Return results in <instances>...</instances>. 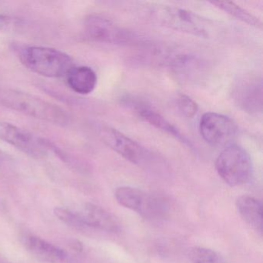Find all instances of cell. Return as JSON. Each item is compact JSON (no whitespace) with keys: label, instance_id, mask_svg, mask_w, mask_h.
<instances>
[{"label":"cell","instance_id":"cell-1","mask_svg":"<svg viewBox=\"0 0 263 263\" xmlns=\"http://www.w3.org/2000/svg\"><path fill=\"white\" fill-rule=\"evenodd\" d=\"M0 104L56 125L66 126L70 123L68 114L59 106L20 90L0 89Z\"/></svg>","mask_w":263,"mask_h":263},{"label":"cell","instance_id":"cell-2","mask_svg":"<svg viewBox=\"0 0 263 263\" xmlns=\"http://www.w3.org/2000/svg\"><path fill=\"white\" fill-rule=\"evenodd\" d=\"M18 56L27 69L45 78H66L70 69L74 67L73 59L67 53L50 47H21Z\"/></svg>","mask_w":263,"mask_h":263},{"label":"cell","instance_id":"cell-3","mask_svg":"<svg viewBox=\"0 0 263 263\" xmlns=\"http://www.w3.org/2000/svg\"><path fill=\"white\" fill-rule=\"evenodd\" d=\"M115 196L123 207L137 212L149 221L163 219L168 213V202L158 194L148 193L130 186H122L116 189Z\"/></svg>","mask_w":263,"mask_h":263},{"label":"cell","instance_id":"cell-4","mask_svg":"<svg viewBox=\"0 0 263 263\" xmlns=\"http://www.w3.org/2000/svg\"><path fill=\"white\" fill-rule=\"evenodd\" d=\"M215 165L220 178L231 187L246 184L253 172L250 155L236 144L226 147L216 158Z\"/></svg>","mask_w":263,"mask_h":263},{"label":"cell","instance_id":"cell-5","mask_svg":"<svg viewBox=\"0 0 263 263\" xmlns=\"http://www.w3.org/2000/svg\"><path fill=\"white\" fill-rule=\"evenodd\" d=\"M154 19L164 27L198 37L208 38L211 24L196 13L175 7H158L152 11Z\"/></svg>","mask_w":263,"mask_h":263},{"label":"cell","instance_id":"cell-6","mask_svg":"<svg viewBox=\"0 0 263 263\" xmlns=\"http://www.w3.org/2000/svg\"><path fill=\"white\" fill-rule=\"evenodd\" d=\"M0 139L36 159L45 158L53 148L44 138L6 121H0Z\"/></svg>","mask_w":263,"mask_h":263},{"label":"cell","instance_id":"cell-7","mask_svg":"<svg viewBox=\"0 0 263 263\" xmlns=\"http://www.w3.org/2000/svg\"><path fill=\"white\" fill-rule=\"evenodd\" d=\"M101 137L109 147L132 164L143 167L155 161V155L148 149L116 129L102 127Z\"/></svg>","mask_w":263,"mask_h":263},{"label":"cell","instance_id":"cell-8","mask_svg":"<svg viewBox=\"0 0 263 263\" xmlns=\"http://www.w3.org/2000/svg\"><path fill=\"white\" fill-rule=\"evenodd\" d=\"M199 132L203 139L214 147L230 145L238 133V126L233 120L215 112L204 114L199 122Z\"/></svg>","mask_w":263,"mask_h":263},{"label":"cell","instance_id":"cell-9","mask_svg":"<svg viewBox=\"0 0 263 263\" xmlns=\"http://www.w3.org/2000/svg\"><path fill=\"white\" fill-rule=\"evenodd\" d=\"M84 27L89 37L97 42L124 45L135 39L132 32L101 14L95 13L87 16L84 21Z\"/></svg>","mask_w":263,"mask_h":263},{"label":"cell","instance_id":"cell-10","mask_svg":"<svg viewBox=\"0 0 263 263\" xmlns=\"http://www.w3.org/2000/svg\"><path fill=\"white\" fill-rule=\"evenodd\" d=\"M262 87V78L258 75L251 73L240 77L232 87L234 102L247 113H261Z\"/></svg>","mask_w":263,"mask_h":263},{"label":"cell","instance_id":"cell-11","mask_svg":"<svg viewBox=\"0 0 263 263\" xmlns=\"http://www.w3.org/2000/svg\"><path fill=\"white\" fill-rule=\"evenodd\" d=\"M124 103L129 108L132 109L141 119L148 123L155 128L167 134L178 140L186 147L194 150L193 144L192 141L180 132L178 127L172 124L168 120L166 119L158 110L152 107L145 101H141L139 98L133 97H126L124 98Z\"/></svg>","mask_w":263,"mask_h":263},{"label":"cell","instance_id":"cell-12","mask_svg":"<svg viewBox=\"0 0 263 263\" xmlns=\"http://www.w3.org/2000/svg\"><path fill=\"white\" fill-rule=\"evenodd\" d=\"M87 228H93L110 233L121 232L120 221L110 212L92 203L84 204L82 210L78 212Z\"/></svg>","mask_w":263,"mask_h":263},{"label":"cell","instance_id":"cell-13","mask_svg":"<svg viewBox=\"0 0 263 263\" xmlns=\"http://www.w3.org/2000/svg\"><path fill=\"white\" fill-rule=\"evenodd\" d=\"M24 244L33 256L44 262L64 263L68 260V253L65 250L40 237L28 235Z\"/></svg>","mask_w":263,"mask_h":263},{"label":"cell","instance_id":"cell-14","mask_svg":"<svg viewBox=\"0 0 263 263\" xmlns=\"http://www.w3.org/2000/svg\"><path fill=\"white\" fill-rule=\"evenodd\" d=\"M66 78L69 87L79 95L92 93L98 84V76L95 70L86 66L72 67Z\"/></svg>","mask_w":263,"mask_h":263},{"label":"cell","instance_id":"cell-15","mask_svg":"<svg viewBox=\"0 0 263 263\" xmlns=\"http://www.w3.org/2000/svg\"><path fill=\"white\" fill-rule=\"evenodd\" d=\"M236 209L246 224L258 233H262V204L259 200L242 195L236 200Z\"/></svg>","mask_w":263,"mask_h":263},{"label":"cell","instance_id":"cell-16","mask_svg":"<svg viewBox=\"0 0 263 263\" xmlns=\"http://www.w3.org/2000/svg\"><path fill=\"white\" fill-rule=\"evenodd\" d=\"M170 66L175 75L185 81H195L202 78L204 68L202 61L190 55L176 57L170 62Z\"/></svg>","mask_w":263,"mask_h":263},{"label":"cell","instance_id":"cell-17","mask_svg":"<svg viewBox=\"0 0 263 263\" xmlns=\"http://www.w3.org/2000/svg\"><path fill=\"white\" fill-rule=\"evenodd\" d=\"M210 4L248 25L259 29L262 27V24L258 18L235 3L229 1H212Z\"/></svg>","mask_w":263,"mask_h":263},{"label":"cell","instance_id":"cell-18","mask_svg":"<svg viewBox=\"0 0 263 263\" xmlns=\"http://www.w3.org/2000/svg\"><path fill=\"white\" fill-rule=\"evenodd\" d=\"M192 263H226V260L218 252L204 247H195L189 252Z\"/></svg>","mask_w":263,"mask_h":263},{"label":"cell","instance_id":"cell-19","mask_svg":"<svg viewBox=\"0 0 263 263\" xmlns=\"http://www.w3.org/2000/svg\"><path fill=\"white\" fill-rule=\"evenodd\" d=\"M53 213L61 221L70 227L78 230H83L87 228L78 212H73L66 208L58 207L55 208Z\"/></svg>","mask_w":263,"mask_h":263},{"label":"cell","instance_id":"cell-20","mask_svg":"<svg viewBox=\"0 0 263 263\" xmlns=\"http://www.w3.org/2000/svg\"><path fill=\"white\" fill-rule=\"evenodd\" d=\"M175 104L178 111L187 118H192L196 115L198 110L197 103L187 95L179 93L175 98Z\"/></svg>","mask_w":263,"mask_h":263},{"label":"cell","instance_id":"cell-21","mask_svg":"<svg viewBox=\"0 0 263 263\" xmlns=\"http://www.w3.org/2000/svg\"><path fill=\"white\" fill-rule=\"evenodd\" d=\"M21 25V21L6 15L0 14V31L9 30L13 27Z\"/></svg>","mask_w":263,"mask_h":263}]
</instances>
